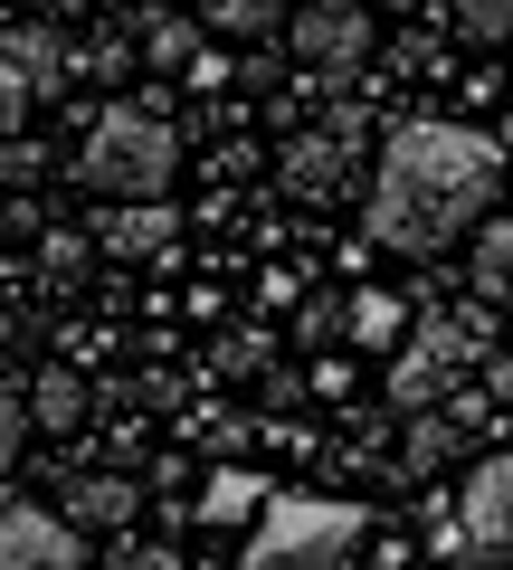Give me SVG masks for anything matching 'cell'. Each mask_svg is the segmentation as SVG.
<instances>
[{
    "label": "cell",
    "mask_w": 513,
    "mask_h": 570,
    "mask_svg": "<svg viewBox=\"0 0 513 570\" xmlns=\"http://www.w3.org/2000/svg\"><path fill=\"white\" fill-rule=\"evenodd\" d=\"M343 333H352L362 352H399V343H410V305L381 295V285H362V295L343 305Z\"/></svg>",
    "instance_id": "4fadbf2b"
},
{
    "label": "cell",
    "mask_w": 513,
    "mask_h": 570,
    "mask_svg": "<svg viewBox=\"0 0 513 570\" xmlns=\"http://www.w3.org/2000/svg\"><path fill=\"white\" fill-rule=\"evenodd\" d=\"M58 504L77 513L86 532H124L134 513H144V475H124V466H77L58 485Z\"/></svg>",
    "instance_id": "8fae6325"
},
{
    "label": "cell",
    "mask_w": 513,
    "mask_h": 570,
    "mask_svg": "<svg viewBox=\"0 0 513 570\" xmlns=\"http://www.w3.org/2000/svg\"><path fill=\"white\" fill-rule=\"evenodd\" d=\"M466 276H475V305H513V219H485V228H475Z\"/></svg>",
    "instance_id": "5bb4252c"
},
{
    "label": "cell",
    "mask_w": 513,
    "mask_h": 570,
    "mask_svg": "<svg viewBox=\"0 0 513 570\" xmlns=\"http://www.w3.org/2000/svg\"><path fill=\"white\" fill-rule=\"evenodd\" d=\"M381 10H418V0H381Z\"/></svg>",
    "instance_id": "484cf974"
},
{
    "label": "cell",
    "mask_w": 513,
    "mask_h": 570,
    "mask_svg": "<svg viewBox=\"0 0 513 570\" xmlns=\"http://www.w3.org/2000/svg\"><path fill=\"white\" fill-rule=\"evenodd\" d=\"M67 86V48L48 20H10V48H0V124L29 134V105H48Z\"/></svg>",
    "instance_id": "52a82bcc"
},
{
    "label": "cell",
    "mask_w": 513,
    "mask_h": 570,
    "mask_svg": "<svg viewBox=\"0 0 513 570\" xmlns=\"http://www.w3.org/2000/svg\"><path fill=\"white\" fill-rule=\"evenodd\" d=\"M447 20L466 29V39H504V29H513V0H447Z\"/></svg>",
    "instance_id": "44dd1931"
},
{
    "label": "cell",
    "mask_w": 513,
    "mask_h": 570,
    "mask_svg": "<svg viewBox=\"0 0 513 570\" xmlns=\"http://www.w3.org/2000/svg\"><path fill=\"white\" fill-rule=\"evenodd\" d=\"M494 181H504V153L494 134H466V124H391L381 163H371V200L362 228L371 247H399V257H437V247L475 238L494 209Z\"/></svg>",
    "instance_id": "6da1fadb"
},
{
    "label": "cell",
    "mask_w": 513,
    "mask_h": 570,
    "mask_svg": "<svg viewBox=\"0 0 513 570\" xmlns=\"http://www.w3.org/2000/svg\"><path fill=\"white\" fill-rule=\"evenodd\" d=\"M371 513L333 504V494H276L257 523H247L238 570H362Z\"/></svg>",
    "instance_id": "3957f363"
},
{
    "label": "cell",
    "mask_w": 513,
    "mask_h": 570,
    "mask_svg": "<svg viewBox=\"0 0 513 570\" xmlns=\"http://www.w3.org/2000/svg\"><path fill=\"white\" fill-rule=\"evenodd\" d=\"M200 20L219 29V39H267V29L295 20V0H200Z\"/></svg>",
    "instance_id": "e0dca14e"
},
{
    "label": "cell",
    "mask_w": 513,
    "mask_h": 570,
    "mask_svg": "<svg viewBox=\"0 0 513 570\" xmlns=\"http://www.w3.org/2000/svg\"><path fill=\"white\" fill-rule=\"evenodd\" d=\"M171 238H181V209H171V200H105V219H96V247H105L115 266L162 257Z\"/></svg>",
    "instance_id": "9c48e42d"
},
{
    "label": "cell",
    "mask_w": 513,
    "mask_h": 570,
    "mask_svg": "<svg viewBox=\"0 0 513 570\" xmlns=\"http://www.w3.org/2000/svg\"><path fill=\"white\" fill-rule=\"evenodd\" d=\"M0 171H10V190L39 181V153H29V134H10V153H0Z\"/></svg>",
    "instance_id": "cb8c5ba5"
},
{
    "label": "cell",
    "mask_w": 513,
    "mask_h": 570,
    "mask_svg": "<svg viewBox=\"0 0 513 570\" xmlns=\"http://www.w3.org/2000/svg\"><path fill=\"white\" fill-rule=\"evenodd\" d=\"M171 171H181V134H171L162 96H115L86 134V181L96 200H162Z\"/></svg>",
    "instance_id": "7a4b0ae2"
},
{
    "label": "cell",
    "mask_w": 513,
    "mask_h": 570,
    "mask_svg": "<svg viewBox=\"0 0 513 570\" xmlns=\"http://www.w3.org/2000/svg\"><path fill=\"white\" fill-rule=\"evenodd\" d=\"M29 409H39V428H58V438H67V428L86 419V381H77L67 362H48L39 381H29Z\"/></svg>",
    "instance_id": "ac0fdd59"
},
{
    "label": "cell",
    "mask_w": 513,
    "mask_h": 570,
    "mask_svg": "<svg viewBox=\"0 0 513 570\" xmlns=\"http://www.w3.org/2000/svg\"><path fill=\"white\" fill-rule=\"evenodd\" d=\"M371 10H381V0H295L286 48H295L305 67H324V77H352V67L371 58V39H381Z\"/></svg>",
    "instance_id": "5b68a950"
},
{
    "label": "cell",
    "mask_w": 513,
    "mask_h": 570,
    "mask_svg": "<svg viewBox=\"0 0 513 570\" xmlns=\"http://www.w3.org/2000/svg\"><path fill=\"white\" fill-rule=\"evenodd\" d=\"M504 142H513V105H504Z\"/></svg>",
    "instance_id": "4316f807"
},
{
    "label": "cell",
    "mask_w": 513,
    "mask_h": 570,
    "mask_svg": "<svg viewBox=\"0 0 513 570\" xmlns=\"http://www.w3.org/2000/svg\"><path fill=\"white\" fill-rule=\"evenodd\" d=\"M105 10H134V0H105Z\"/></svg>",
    "instance_id": "83f0119b"
},
{
    "label": "cell",
    "mask_w": 513,
    "mask_h": 570,
    "mask_svg": "<svg viewBox=\"0 0 513 570\" xmlns=\"http://www.w3.org/2000/svg\"><path fill=\"white\" fill-rule=\"evenodd\" d=\"M456 448H466L456 409H410V438H399V466H410V475H437Z\"/></svg>",
    "instance_id": "9a60e30c"
},
{
    "label": "cell",
    "mask_w": 513,
    "mask_h": 570,
    "mask_svg": "<svg viewBox=\"0 0 513 570\" xmlns=\"http://www.w3.org/2000/svg\"><path fill=\"white\" fill-rule=\"evenodd\" d=\"M96 551H86V523L77 513H48V504H29V494H10L0 504V570H86Z\"/></svg>",
    "instance_id": "8992f818"
},
{
    "label": "cell",
    "mask_w": 513,
    "mask_h": 570,
    "mask_svg": "<svg viewBox=\"0 0 513 570\" xmlns=\"http://www.w3.org/2000/svg\"><path fill=\"white\" fill-rule=\"evenodd\" d=\"M276 181H286L305 209H333L352 181H362V142L333 134V124H324V134H286V153H276Z\"/></svg>",
    "instance_id": "ba28073f"
},
{
    "label": "cell",
    "mask_w": 513,
    "mask_h": 570,
    "mask_svg": "<svg viewBox=\"0 0 513 570\" xmlns=\"http://www.w3.org/2000/svg\"><path fill=\"white\" fill-rule=\"evenodd\" d=\"M96 570H181V551L152 532H115V551H96Z\"/></svg>",
    "instance_id": "ffe728a7"
},
{
    "label": "cell",
    "mask_w": 513,
    "mask_h": 570,
    "mask_svg": "<svg viewBox=\"0 0 513 570\" xmlns=\"http://www.w3.org/2000/svg\"><path fill=\"white\" fill-rule=\"evenodd\" d=\"M86 247H96V238H39V266H48V285H77V276H86Z\"/></svg>",
    "instance_id": "7402d4cb"
},
{
    "label": "cell",
    "mask_w": 513,
    "mask_h": 570,
    "mask_svg": "<svg viewBox=\"0 0 513 570\" xmlns=\"http://www.w3.org/2000/svg\"><path fill=\"white\" fill-rule=\"evenodd\" d=\"M276 504V485H267V475H257V466H219V475H209V485H200V523H257V513H267Z\"/></svg>",
    "instance_id": "7c38bea8"
},
{
    "label": "cell",
    "mask_w": 513,
    "mask_h": 570,
    "mask_svg": "<svg viewBox=\"0 0 513 570\" xmlns=\"http://www.w3.org/2000/svg\"><path fill=\"white\" fill-rule=\"evenodd\" d=\"M456 513H466V532H475L485 561H513V456H485V466L466 475V494H456Z\"/></svg>",
    "instance_id": "30bf717a"
},
{
    "label": "cell",
    "mask_w": 513,
    "mask_h": 570,
    "mask_svg": "<svg viewBox=\"0 0 513 570\" xmlns=\"http://www.w3.org/2000/svg\"><path fill=\"white\" fill-rule=\"evenodd\" d=\"M267 362H276L267 324H238V333H219V371H228V381H257Z\"/></svg>",
    "instance_id": "d6986e66"
},
{
    "label": "cell",
    "mask_w": 513,
    "mask_h": 570,
    "mask_svg": "<svg viewBox=\"0 0 513 570\" xmlns=\"http://www.w3.org/2000/svg\"><path fill=\"white\" fill-rule=\"evenodd\" d=\"M475 362H485V314H428V324L391 352V400L399 409H437Z\"/></svg>",
    "instance_id": "277c9868"
},
{
    "label": "cell",
    "mask_w": 513,
    "mask_h": 570,
    "mask_svg": "<svg viewBox=\"0 0 513 570\" xmlns=\"http://www.w3.org/2000/svg\"><path fill=\"white\" fill-rule=\"evenodd\" d=\"M0 448H10V456L29 448V390H20V400H0Z\"/></svg>",
    "instance_id": "603a6c76"
},
{
    "label": "cell",
    "mask_w": 513,
    "mask_h": 570,
    "mask_svg": "<svg viewBox=\"0 0 513 570\" xmlns=\"http://www.w3.org/2000/svg\"><path fill=\"white\" fill-rule=\"evenodd\" d=\"M200 29L209 20H190V10H144V58L162 67V77L171 67H200Z\"/></svg>",
    "instance_id": "2e32d148"
},
{
    "label": "cell",
    "mask_w": 513,
    "mask_h": 570,
    "mask_svg": "<svg viewBox=\"0 0 513 570\" xmlns=\"http://www.w3.org/2000/svg\"><path fill=\"white\" fill-rule=\"evenodd\" d=\"M10 10H39V20H77L86 0H10Z\"/></svg>",
    "instance_id": "d4e9b609"
}]
</instances>
